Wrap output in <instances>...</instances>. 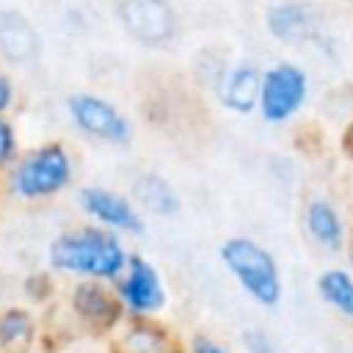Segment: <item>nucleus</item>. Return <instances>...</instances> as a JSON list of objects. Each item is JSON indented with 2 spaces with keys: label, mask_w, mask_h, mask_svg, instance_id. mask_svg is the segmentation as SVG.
<instances>
[{
  "label": "nucleus",
  "mask_w": 353,
  "mask_h": 353,
  "mask_svg": "<svg viewBox=\"0 0 353 353\" xmlns=\"http://www.w3.org/2000/svg\"><path fill=\"white\" fill-rule=\"evenodd\" d=\"M63 110L74 132L105 146H127L132 141V121L108 97L97 91H72L63 99Z\"/></svg>",
  "instance_id": "obj_5"
},
{
  "label": "nucleus",
  "mask_w": 353,
  "mask_h": 353,
  "mask_svg": "<svg viewBox=\"0 0 353 353\" xmlns=\"http://www.w3.org/2000/svg\"><path fill=\"white\" fill-rule=\"evenodd\" d=\"M265 28L279 44H309L320 36V14L306 0H276L265 11Z\"/></svg>",
  "instance_id": "obj_10"
},
{
  "label": "nucleus",
  "mask_w": 353,
  "mask_h": 353,
  "mask_svg": "<svg viewBox=\"0 0 353 353\" xmlns=\"http://www.w3.org/2000/svg\"><path fill=\"white\" fill-rule=\"evenodd\" d=\"M303 232L306 237L325 254H342L350 226L345 221V212L339 210V204L328 196H312L303 201Z\"/></svg>",
  "instance_id": "obj_12"
},
{
  "label": "nucleus",
  "mask_w": 353,
  "mask_h": 353,
  "mask_svg": "<svg viewBox=\"0 0 353 353\" xmlns=\"http://www.w3.org/2000/svg\"><path fill=\"white\" fill-rule=\"evenodd\" d=\"M130 199L135 207L154 218H174L182 210V199L171 179H165L157 171H141L130 185Z\"/></svg>",
  "instance_id": "obj_15"
},
{
  "label": "nucleus",
  "mask_w": 353,
  "mask_h": 353,
  "mask_svg": "<svg viewBox=\"0 0 353 353\" xmlns=\"http://www.w3.org/2000/svg\"><path fill=\"white\" fill-rule=\"evenodd\" d=\"M113 290L127 317H160L168 306V290L157 265L135 251H130Z\"/></svg>",
  "instance_id": "obj_7"
},
{
  "label": "nucleus",
  "mask_w": 353,
  "mask_h": 353,
  "mask_svg": "<svg viewBox=\"0 0 353 353\" xmlns=\"http://www.w3.org/2000/svg\"><path fill=\"white\" fill-rule=\"evenodd\" d=\"M168 353H188V350H185L182 345H176V347H174V350H168Z\"/></svg>",
  "instance_id": "obj_25"
},
{
  "label": "nucleus",
  "mask_w": 353,
  "mask_h": 353,
  "mask_svg": "<svg viewBox=\"0 0 353 353\" xmlns=\"http://www.w3.org/2000/svg\"><path fill=\"white\" fill-rule=\"evenodd\" d=\"M41 58V36L33 19L19 11L0 6V61L8 66H33Z\"/></svg>",
  "instance_id": "obj_13"
},
{
  "label": "nucleus",
  "mask_w": 353,
  "mask_h": 353,
  "mask_svg": "<svg viewBox=\"0 0 353 353\" xmlns=\"http://www.w3.org/2000/svg\"><path fill=\"white\" fill-rule=\"evenodd\" d=\"M19 152H22V138H19L17 124L11 116L0 113V174L17 160Z\"/></svg>",
  "instance_id": "obj_18"
},
{
  "label": "nucleus",
  "mask_w": 353,
  "mask_h": 353,
  "mask_svg": "<svg viewBox=\"0 0 353 353\" xmlns=\"http://www.w3.org/2000/svg\"><path fill=\"white\" fill-rule=\"evenodd\" d=\"M52 292V276L50 273H30L25 279V295L30 301H47Z\"/></svg>",
  "instance_id": "obj_21"
},
{
  "label": "nucleus",
  "mask_w": 353,
  "mask_h": 353,
  "mask_svg": "<svg viewBox=\"0 0 353 353\" xmlns=\"http://www.w3.org/2000/svg\"><path fill=\"white\" fill-rule=\"evenodd\" d=\"M77 204L88 223L110 229L121 237H141L146 232V218L127 193L105 185H85L77 193Z\"/></svg>",
  "instance_id": "obj_9"
},
{
  "label": "nucleus",
  "mask_w": 353,
  "mask_h": 353,
  "mask_svg": "<svg viewBox=\"0 0 353 353\" xmlns=\"http://www.w3.org/2000/svg\"><path fill=\"white\" fill-rule=\"evenodd\" d=\"M350 201H353V182H350Z\"/></svg>",
  "instance_id": "obj_27"
},
{
  "label": "nucleus",
  "mask_w": 353,
  "mask_h": 353,
  "mask_svg": "<svg viewBox=\"0 0 353 353\" xmlns=\"http://www.w3.org/2000/svg\"><path fill=\"white\" fill-rule=\"evenodd\" d=\"M39 339V317L28 306L0 309V353H30Z\"/></svg>",
  "instance_id": "obj_16"
},
{
  "label": "nucleus",
  "mask_w": 353,
  "mask_h": 353,
  "mask_svg": "<svg viewBox=\"0 0 353 353\" xmlns=\"http://www.w3.org/2000/svg\"><path fill=\"white\" fill-rule=\"evenodd\" d=\"M345 259H347V268L353 270V229H350V234H347V243H345Z\"/></svg>",
  "instance_id": "obj_24"
},
{
  "label": "nucleus",
  "mask_w": 353,
  "mask_h": 353,
  "mask_svg": "<svg viewBox=\"0 0 353 353\" xmlns=\"http://www.w3.org/2000/svg\"><path fill=\"white\" fill-rule=\"evenodd\" d=\"M108 342L110 353H168L179 345L171 328L157 317H124Z\"/></svg>",
  "instance_id": "obj_14"
},
{
  "label": "nucleus",
  "mask_w": 353,
  "mask_h": 353,
  "mask_svg": "<svg viewBox=\"0 0 353 353\" xmlns=\"http://www.w3.org/2000/svg\"><path fill=\"white\" fill-rule=\"evenodd\" d=\"M77 176V157L63 141H41L17 154L3 171V193L19 204H44L63 196Z\"/></svg>",
  "instance_id": "obj_2"
},
{
  "label": "nucleus",
  "mask_w": 353,
  "mask_h": 353,
  "mask_svg": "<svg viewBox=\"0 0 353 353\" xmlns=\"http://www.w3.org/2000/svg\"><path fill=\"white\" fill-rule=\"evenodd\" d=\"M312 80L309 72L295 61H276L259 74L256 116L270 127H284L309 102Z\"/></svg>",
  "instance_id": "obj_4"
},
{
  "label": "nucleus",
  "mask_w": 353,
  "mask_h": 353,
  "mask_svg": "<svg viewBox=\"0 0 353 353\" xmlns=\"http://www.w3.org/2000/svg\"><path fill=\"white\" fill-rule=\"evenodd\" d=\"M17 102H19V88H17L14 77H11V72L0 66V113L11 116V110L17 108Z\"/></svg>",
  "instance_id": "obj_20"
},
{
  "label": "nucleus",
  "mask_w": 353,
  "mask_h": 353,
  "mask_svg": "<svg viewBox=\"0 0 353 353\" xmlns=\"http://www.w3.org/2000/svg\"><path fill=\"white\" fill-rule=\"evenodd\" d=\"M130 248L121 234L97 223H74L61 229L47 243V270L66 279H97L116 281Z\"/></svg>",
  "instance_id": "obj_1"
},
{
  "label": "nucleus",
  "mask_w": 353,
  "mask_h": 353,
  "mask_svg": "<svg viewBox=\"0 0 353 353\" xmlns=\"http://www.w3.org/2000/svg\"><path fill=\"white\" fill-rule=\"evenodd\" d=\"M3 196H6V193H3V174H0V201H3Z\"/></svg>",
  "instance_id": "obj_26"
},
{
  "label": "nucleus",
  "mask_w": 353,
  "mask_h": 353,
  "mask_svg": "<svg viewBox=\"0 0 353 353\" xmlns=\"http://www.w3.org/2000/svg\"><path fill=\"white\" fill-rule=\"evenodd\" d=\"M314 287H317L320 301L331 312H336L342 320L353 323V270L347 265H331V268L320 270Z\"/></svg>",
  "instance_id": "obj_17"
},
{
  "label": "nucleus",
  "mask_w": 353,
  "mask_h": 353,
  "mask_svg": "<svg viewBox=\"0 0 353 353\" xmlns=\"http://www.w3.org/2000/svg\"><path fill=\"white\" fill-rule=\"evenodd\" d=\"M218 259L234 284L262 309H276L284 295L279 262L270 248L248 234H232L218 245Z\"/></svg>",
  "instance_id": "obj_3"
},
{
  "label": "nucleus",
  "mask_w": 353,
  "mask_h": 353,
  "mask_svg": "<svg viewBox=\"0 0 353 353\" xmlns=\"http://www.w3.org/2000/svg\"><path fill=\"white\" fill-rule=\"evenodd\" d=\"M240 342H243V350L245 353H276V342L273 336L265 331V328H245L240 334Z\"/></svg>",
  "instance_id": "obj_19"
},
{
  "label": "nucleus",
  "mask_w": 353,
  "mask_h": 353,
  "mask_svg": "<svg viewBox=\"0 0 353 353\" xmlns=\"http://www.w3.org/2000/svg\"><path fill=\"white\" fill-rule=\"evenodd\" d=\"M116 19L127 39L163 50L179 39V17L171 0H116Z\"/></svg>",
  "instance_id": "obj_8"
},
{
  "label": "nucleus",
  "mask_w": 353,
  "mask_h": 353,
  "mask_svg": "<svg viewBox=\"0 0 353 353\" xmlns=\"http://www.w3.org/2000/svg\"><path fill=\"white\" fill-rule=\"evenodd\" d=\"M66 312L74 325L88 336H110L124 323L121 301L110 281L74 279L66 292Z\"/></svg>",
  "instance_id": "obj_6"
},
{
  "label": "nucleus",
  "mask_w": 353,
  "mask_h": 353,
  "mask_svg": "<svg viewBox=\"0 0 353 353\" xmlns=\"http://www.w3.org/2000/svg\"><path fill=\"white\" fill-rule=\"evenodd\" d=\"M259 74L262 69L251 61H237L223 66L212 80L215 102L234 113V116H251L256 113V94H259Z\"/></svg>",
  "instance_id": "obj_11"
},
{
  "label": "nucleus",
  "mask_w": 353,
  "mask_h": 353,
  "mask_svg": "<svg viewBox=\"0 0 353 353\" xmlns=\"http://www.w3.org/2000/svg\"><path fill=\"white\" fill-rule=\"evenodd\" d=\"M339 149H342V154L353 163V119L345 124V130H342V135H339Z\"/></svg>",
  "instance_id": "obj_23"
},
{
  "label": "nucleus",
  "mask_w": 353,
  "mask_h": 353,
  "mask_svg": "<svg viewBox=\"0 0 353 353\" xmlns=\"http://www.w3.org/2000/svg\"><path fill=\"white\" fill-rule=\"evenodd\" d=\"M188 353H232L221 339L210 336V334H193L185 345H182Z\"/></svg>",
  "instance_id": "obj_22"
}]
</instances>
